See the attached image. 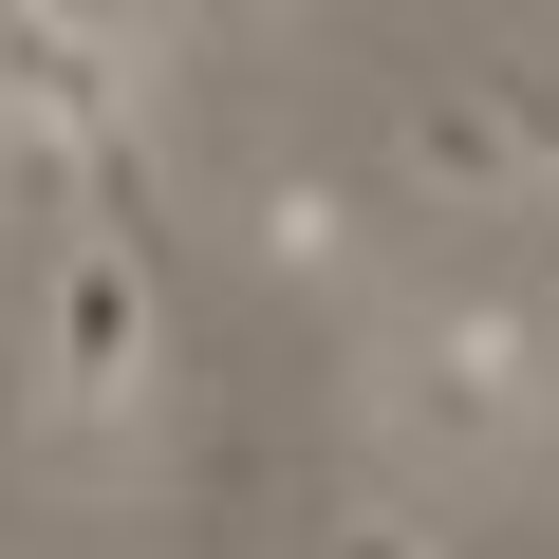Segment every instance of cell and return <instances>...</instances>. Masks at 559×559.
<instances>
[{"instance_id":"1","label":"cell","mask_w":559,"mask_h":559,"mask_svg":"<svg viewBox=\"0 0 559 559\" xmlns=\"http://www.w3.org/2000/svg\"><path fill=\"white\" fill-rule=\"evenodd\" d=\"M150 392H168L150 261H131V224H75V242L38 261V429H57V448H131Z\"/></svg>"},{"instance_id":"2","label":"cell","mask_w":559,"mask_h":559,"mask_svg":"<svg viewBox=\"0 0 559 559\" xmlns=\"http://www.w3.org/2000/svg\"><path fill=\"white\" fill-rule=\"evenodd\" d=\"M373 411H392V448H429V466H503V448L559 411V373H540V318H522V299H429V318L392 336Z\"/></svg>"},{"instance_id":"3","label":"cell","mask_w":559,"mask_h":559,"mask_svg":"<svg viewBox=\"0 0 559 559\" xmlns=\"http://www.w3.org/2000/svg\"><path fill=\"white\" fill-rule=\"evenodd\" d=\"M392 187H429V205H522L540 168H522V131H503L485 94H411V112H392Z\"/></svg>"},{"instance_id":"4","label":"cell","mask_w":559,"mask_h":559,"mask_svg":"<svg viewBox=\"0 0 559 559\" xmlns=\"http://www.w3.org/2000/svg\"><path fill=\"white\" fill-rule=\"evenodd\" d=\"M261 261H280V280H373L355 187H336V168H261Z\"/></svg>"},{"instance_id":"5","label":"cell","mask_w":559,"mask_h":559,"mask_svg":"<svg viewBox=\"0 0 559 559\" xmlns=\"http://www.w3.org/2000/svg\"><path fill=\"white\" fill-rule=\"evenodd\" d=\"M318 559H429V522H411V503H355V522H336Z\"/></svg>"},{"instance_id":"6","label":"cell","mask_w":559,"mask_h":559,"mask_svg":"<svg viewBox=\"0 0 559 559\" xmlns=\"http://www.w3.org/2000/svg\"><path fill=\"white\" fill-rule=\"evenodd\" d=\"M224 20H299V0H224Z\"/></svg>"},{"instance_id":"7","label":"cell","mask_w":559,"mask_h":559,"mask_svg":"<svg viewBox=\"0 0 559 559\" xmlns=\"http://www.w3.org/2000/svg\"><path fill=\"white\" fill-rule=\"evenodd\" d=\"M522 205H559V150H540V187H522Z\"/></svg>"},{"instance_id":"8","label":"cell","mask_w":559,"mask_h":559,"mask_svg":"<svg viewBox=\"0 0 559 559\" xmlns=\"http://www.w3.org/2000/svg\"><path fill=\"white\" fill-rule=\"evenodd\" d=\"M0 20H20V0H0Z\"/></svg>"}]
</instances>
